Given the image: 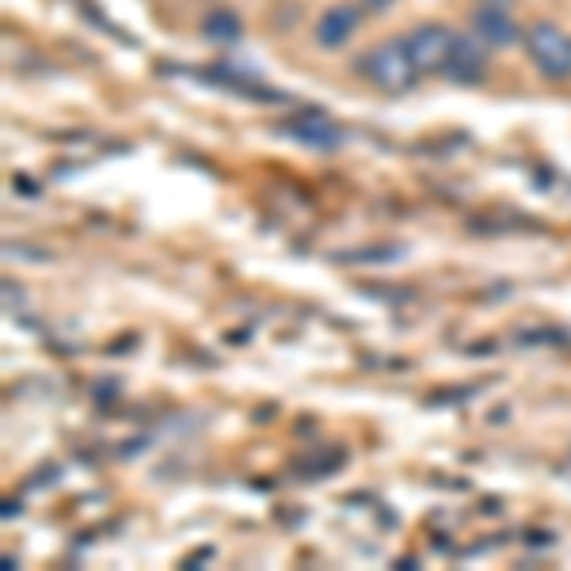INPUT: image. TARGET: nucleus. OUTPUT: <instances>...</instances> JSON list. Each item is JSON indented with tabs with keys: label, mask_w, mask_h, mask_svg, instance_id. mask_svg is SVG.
I'll return each instance as SVG.
<instances>
[{
	"label": "nucleus",
	"mask_w": 571,
	"mask_h": 571,
	"mask_svg": "<svg viewBox=\"0 0 571 571\" xmlns=\"http://www.w3.org/2000/svg\"><path fill=\"white\" fill-rule=\"evenodd\" d=\"M358 76H362L370 88L385 92V96H401L416 84L419 69L408 53L404 38H385V43L370 46V50L358 58Z\"/></svg>",
	"instance_id": "nucleus-1"
},
{
	"label": "nucleus",
	"mask_w": 571,
	"mask_h": 571,
	"mask_svg": "<svg viewBox=\"0 0 571 571\" xmlns=\"http://www.w3.org/2000/svg\"><path fill=\"white\" fill-rule=\"evenodd\" d=\"M526 58L537 66V73L549 81H571V35L552 20H537L522 31Z\"/></svg>",
	"instance_id": "nucleus-2"
},
{
	"label": "nucleus",
	"mask_w": 571,
	"mask_h": 571,
	"mask_svg": "<svg viewBox=\"0 0 571 571\" xmlns=\"http://www.w3.org/2000/svg\"><path fill=\"white\" fill-rule=\"evenodd\" d=\"M404 43H408V53L419 73H445V61H450L453 43H457V31L442 27V23H424Z\"/></svg>",
	"instance_id": "nucleus-3"
},
{
	"label": "nucleus",
	"mask_w": 571,
	"mask_h": 571,
	"mask_svg": "<svg viewBox=\"0 0 571 571\" xmlns=\"http://www.w3.org/2000/svg\"><path fill=\"white\" fill-rule=\"evenodd\" d=\"M484 73H488V50H484V43L473 35H457L450 61H445V76L457 84H480Z\"/></svg>",
	"instance_id": "nucleus-4"
},
{
	"label": "nucleus",
	"mask_w": 571,
	"mask_h": 571,
	"mask_svg": "<svg viewBox=\"0 0 571 571\" xmlns=\"http://www.w3.org/2000/svg\"><path fill=\"white\" fill-rule=\"evenodd\" d=\"M283 134L297 138V142L309 145V148H340L343 145V130L335 127L328 115H320V111L294 115V119H289L286 127H283Z\"/></svg>",
	"instance_id": "nucleus-5"
},
{
	"label": "nucleus",
	"mask_w": 571,
	"mask_h": 571,
	"mask_svg": "<svg viewBox=\"0 0 571 571\" xmlns=\"http://www.w3.org/2000/svg\"><path fill=\"white\" fill-rule=\"evenodd\" d=\"M473 35L480 38L484 46H491V50H507V46H514L522 38L519 23L511 20V12L507 8H476L473 12Z\"/></svg>",
	"instance_id": "nucleus-6"
},
{
	"label": "nucleus",
	"mask_w": 571,
	"mask_h": 571,
	"mask_svg": "<svg viewBox=\"0 0 571 571\" xmlns=\"http://www.w3.org/2000/svg\"><path fill=\"white\" fill-rule=\"evenodd\" d=\"M358 31V12L350 4H332L324 15H320L317 23V43L324 46V50H340V46H347L350 38H355Z\"/></svg>",
	"instance_id": "nucleus-7"
},
{
	"label": "nucleus",
	"mask_w": 571,
	"mask_h": 571,
	"mask_svg": "<svg viewBox=\"0 0 571 571\" xmlns=\"http://www.w3.org/2000/svg\"><path fill=\"white\" fill-rule=\"evenodd\" d=\"M202 35L214 38V43H237L240 38V20L233 12H210L202 23Z\"/></svg>",
	"instance_id": "nucleus-8"
},
{
	"label": "nucleus",
	"mask_w": 571,
	"mask_h": 571,
	"mask_svg": "<svg viewBox=\"0 0 571 571\" xmlns=\"http://www.w3.org/2000/svg\"><path fill=\"white\" fill-rule=\"evenodd\" d=\"M362 4H366V8H373V12H381V8H389V4H393V0H362Z\"/></svg>",
	"instance_id": "nucleus-9"
},
{
	"label": "nucleus",
	"mask_w": 571,
	"mask_h": 571,
	"mask_svg": "<svg viewBox=\"0 0 571 571\" xmlns=\"http://www.w3.org/2000/svg\"><path fill=\"white\" fill-rule=\"evenodd\" d=\"M484 8H511V0H480Z\"/></svg>",
	"instance_id": "nucleus-10"
}]
</instances>
